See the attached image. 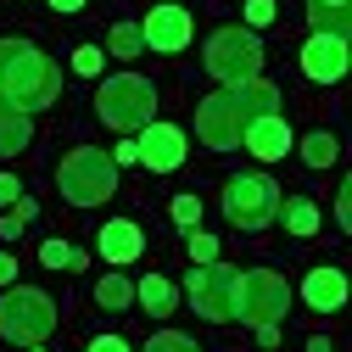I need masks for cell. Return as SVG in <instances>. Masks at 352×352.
<instances>
[{"instance_id":"21","label":"cell","mask_w":352,"mask_h":352,"mask_svg":"<svg viewBox=\"0 0 352 352\" xmlns=\"http://www.w3.org/2000/svg\"><path fill=\"white\" fill-rule=\"evenodd\" d=\"M96 302L118 314V307L135 302V280H123V274H101V280H96Z\"/></svg>"},{"instance_id":"20","label":"cell","mask_w":352,"mask_h":352,"mask_svg":"<svg viewBox=\"0 0 352 352\" xmlns=\"http://www.w3.org/2000/svg\"><path fill=\"white\" fill-rule=\"evenodd\" d=\"M307 23H314V34H346L352 28L346 0H307Z\"/></svg>"},{"instance_id":"27","label":"cell","mask_w":352,"mask_h":352,"mask_svg":"<svg viewBox=\"0 0 352 352\" xmlns=\"http://www.w3.org/2000/svg\"><path fill=\"white\" fill-rule=\"evenodd\" d=\"M246 23L252 28H269L274 23V0H246Z\"/></svg>"},{"instance_id":"25","label":"cell","mask_w":352,"mask_h":352,"mask_svg":"<svg viewBox=\"0 0 352 352\" xmlns=\"http://www.w3.org/2000/svg\"><path fill=\"white\" fill-rule=\"evenodd\" d=\"M168 212H173V224H179V230H196V224H201V201H196V196H173Z\"/></svg>"},{"instance_id":"2","label":"cell","mask_w":352,"mask_h":352,"mask_svg":"<svg viewBox=\"0 0 352 352\" xmlns=\"http://www.w3.org/2000/svg\"><path fill=\"white\" fill-rule=\"evenodd\" d=\"M56 96H62L56 62L28 39H0V101H12L23 112H45Z\"/></svg>"},{"instance_id":"15","label":"cell","mask_w":352,"mask_h":352,"mask_svg":"<svg viewBox=\"0 0 352 352\" xmlns=\"http://www.w3.org/2000/svg\"><path fill=\"white\" fill-rule=\"evenodd\" d=\"M302 302L314 307V314H336V307H346V274L341 269H314L302 280Z\"/></svg>"},{"instance_id":"24","label":"cell","mask_w":352,"mask_h":352,"mask_svg":"<svg viewBox=\"0 0 352 352\" xmlns=\"http://www.w3.org/2000/svg\"><path fill=\"white\" fill-rule=\"evenodd\" d=\"M140 352H201V346H196L190 336H179V330H157V336H151Z\"/></svg>"},{"instance_id":"30","label":"cell","mask_w":352,"mask_h":352,"mask_svg":"<svg viewBox=\"0 0 352 352\" xmlns=\"http://www.w3.org/2000/svg\"><path fill=\"white\" fill-rule=\"evenodd\" d=\"M23 196V185H17V173H0V207H12Z\"/></svg>"},{"instance_id":"33","label":"cell","mask_w":352,"mask_h":352,"mask_svg":"<svg viewBox=\"0 0 352 352\" xmlns=\"http://www.w3.org/2000/svg\"><path fill=\"white\" fill-rule=\"evenodd\" d=\"M112 162H118V168H123V162H140V151H135V140H123V146L112 151Z\"/></svg>"},{"instance_id":"14","label":"cell","mask_w":352,"mask_h":352,"mask_svg":"<svg viewBox=\"0 0 352 352\" xmlns=\"http://www.w3.org/2000/svg\"><path fill=\"white\" fill-rule=\"evenodd\" d=\"M96 246H101V257H107V263H135V257L146 252V230L135 224V218H112V224L101 230V241H96Z\"/></svg>"},{"instance_id":"13","label":"cell","mask_w":352,"mask_h":352,"mask_svg":"<svg viewBox=\"0 0 352 352\" xmlns=\"http://www.w3.org/2000/svg\"><path fill=\"white\" fill-rule=\"evenodd\" d=\"M257 162H280L291 146H296V135H291V123L280 118V112H269V118H257L252 129H246V140H241Z\"/></svg>"},{"instance_id":"26","label":"cell","mask_w":352,"mask_h":352,"mask_svg":"<svg viewBox=\"0 0 352 352\" xmlns=\"http://www.w3.org/2000/svg\"><path fill=\"white\" fill-rule=\"evenodd\" d=\"M101 62H107V51H101V45H78V51H73V73H84V78H96V73H101Z\"/></svg>"},{"instance_id":"1","label":"cell","mask_w":352,"mask_h":352,"mask_svg":"<svg viewBox=\"0 0 352 352\" xmlns=\"http://www.w3.org/2000/svg\"><path fill=\"white\" fill-rule=\"evenodd\" d=\"M280 112V90L269 78H241V84H224V90H212L201 107H196V135L201 146L212 151H235L246 140V129L257 118Z\"/></svg>"},{"instance_id":"10","label":"cell","mask_w":352,"mask_h":352,"mask_svg":"<svg viewBox=\"0 0 352 352\" xmlns=\"http://www.w3.org/2000/svg\"><path fill=\"white\" fill-rule=\"evenodd\" d=\"M135 151H140V162L151 168V173H173L185 162V129H173V123H146L140 135H135Z\"/></svg>"},{"instance_id":"29","label":"cell","mask_w":352,"mask_h":352,"mask_svg":"<svg viewBox=\"0 0 352 352\" xmlns=\"http://www.w3.org/2000/svg\"><path fill=\"white\" fill-rule=\"evenodd\" d=\"M336 224L352 230V190H346V185H341V196H336Z\"/></svg>"},{"instance_id":"18","label":"cell","mask_w":352,"mask_h":352,"mask_svg":"<svg viewBox=\"0 0 352 352\" xmlns=\"http://www.w3.org/2000/svg\"><path fill=\"white\" fill-rule=\"evenodd\" d=\"M296 151H302V162H307V168L319 173V168H336L341 140H336V135H324V129H314V135H302V140H296Z\"/></svg>"},{"instance_id":"3","label":"cell","mask_w":352,"mask_h":352,"mask_svg":"<svg viewBox=\"0 0 352 352\" xmlns=\"http://www.w3.org/2000/svg\"><path fill=\"white\" fill-rule=\"evenodd\" d=\"M96 112H101L107 129H118V135H140L157 118V84L140 78V73H118V78H107L96 90Z\"/></svg>"},{"instance_id":"5","label":"cell","mask_w":352,"mask_h":352,"mask_svg":"<svg viewBox=\"0 0 352 352\" xmlns=\"http://www.w3.org/2000/svg\"><path fill=\"white\" fill-rule=\"evenodd\" d=\"M51 330H56V302L34 285H6V296H0V336L17 346H39V341H51Z\"/></svg>"},{"instance_id":"36","label":"cell","mask_w":352,"mask_h":352,"mask_svg":"<svg viewBox=\"0 0 352 352\" xmlns=\"http://www.w3.org/2000/svg\"><path fill=\"white\" fill-rule=\"evenodd\" d=\"M90 0H51V12H84Z\"/></svg>"},{"instance_id":"7","label":"cell","mask_w":352,"mask_h":352,"mask_svg":"<svg viewBox=\"0 0 352 352\" xmlns=\"http://www.w3.org/2000/svg\"><path fill=\"white\" fill-rule=\"evenodd\" d=\"M185 291H190V307L201 319L212 324H230L235 319V302H241V274L230 269V263H196V269L185 274Z\"/></svg>"},{"instance_id":"34","label":"cell","mask_w":352,"mask_h":352,"mask_svg":"<svg viewBox=\"0 0 352 352\" xmlns=\"http://www.w3.org/2000/svg\"><path fill=\"white\" fill-rule=\"evenodd\" d=\"M257 346H280V324H257Z\"/></svg>"},{"instance_id":"9","label":"cell","mask_w":352,"mask_h":352,"mask_svg":"<svg viewBox=\"0 0 352 352\" xmlns=\"http://www.w3.org/2000/svg\"><path fill=\"white\" fill-rule=\"evenodd\" d=\"M291 307V285L280 269H246L241 274V302H235V319L246 324H280Z\"/></svg>"},{"instance_id":"31","label":"cell","mask_w":352,"mask_h":352,"mask_svg":"<svg viewBox=\"0 0 352 352\" xmlns=\"http://www.w3.org/2000/svg\"><path fill=\"white\" fill-rule=\"evenodd\" d=\"M84 352H129V341H123V336H96Z\"/></svg>"},{"instance_id":"12","label":"cell","mask_w":352,"mask_h":352,"mask_svg":"<svg viewBox=\"0 0 352 352\" xmlns=\"http://www.w3.org/2000/svg\"><path fill=\"white\" fill-rule=\"evenodd\" d=\"M302 73L314 84H341L346 78V34H314L302 45Z\"/></svg>"},{"instance_id":"6","label":"cell","mask_w":352,"mask_h":352,"mask_svg":"<svg viewBox=\"0 0 352 352\" xmlns=\"http://www.w3.org/2000/svg\"><path fill=\"white\" fill-rule=\"evenodd\" d=\"M274 212H280V185L269 179V173H235V179L224 185V218L241 235L269 230Z\"/></svg>"},{"instance_id":"23","label":"cell","mask_w":352,"mask_h":352,"mask_svg":"<svg viewBox=\"0 0 352 352\" xmlns=\"http://www.w3.org/2000/svg\"><path fill=\"white\" fill-rule=\"evenodd\" d=\"M140 45H146V39H140V28H135V23H118V28H112V39H107V51H112V56H140Z\"/></svg>"},{"instance_id":"37","label":"cell","mask_w":352,"mask_h":352,"mask_svg":"<svg viewBox=\"0 0 352 352\" xmlns=\"http://www.w3.org/2000/svg\"><path fill=\"white\" fill-rule=\"evenodd\" d=\"M307 352H330V341H324V336H314V341H307Z\"/></svg>"},{"instance_id":"11","label":"cell","mask_w":352,"mask_h":352,"mask_svg":"<svg viewBox=\"0 0 352 352\" xmlns=\"http://www.w3.org/2000/svg\"><path fill=\"white\" fill-rule=\"evenodd\" d=\"M140 39H146L151 51H162V56L185 51L190 45V12L185 6H151L146 23H140Z\"/></svg>"},{"instance_id":"8","label":"cell","mask_w":352,"mask_h":352,"mask_svg":"<svg viewBox=\"0 0 352 352\" xmlns=\"http://www.w3.org/2000/svg\"><path fill=\"white\" fill-rule=\"evenodd\" d=\"M207 73L218 78V84H241V78H257V67H263V45H257V34L252 28H218L212 39H207Z\"/></svg>"},{"instance_id":"22","label":"cell","mask_w":352,"mask_h":352,"mask_svg":"<svg viewBox=\"0 0 352 352\" xmlns=\"http://www.w3.org/2000/svg\"><path fill=\"white\" fill-rule=\"evenodd\" d=\"M39 263L45 269H84V252H73L67 241H45L39 246Z\"/></svg>"},{"instance_id":"16","label":"cell","mask_w":352,"mask_h":352,"mask_svg":"<svg viewBox=\"0 0 352 352\" xmlns=\"http://www.w3.org/2000/svg\"><path fill=\"white\" fill-rule=\"evenodd\" d=\"M28 140H34V123H28V112H23V107H12V101H0V157H17V151H28Z\"/></svg>"},{"instance_id":"4","label":"cell","mask_w":352,"mask_h":352,"mask_svg":"<svg viewBox=\"0 0 352 352\" xmlns=\"http://www.w3.org/2000/svg\"><path fill=\"white\" fill-rule=\"evenodd\" d=\"M56 185H62V196H67L73 207H101V201H112V190H118V162H112L107 151H96V146H78V151L62 157Z\"/></svg>"},{"instance_id":"17","label":"cell","mask_w":352,"mask_h":352,"mask_svg":"<svg viewBox=\"0 0 352 352\" xmlns=\"http://www.w3.org/2000/svg\"><path fill=\"white\" fill-rule=\"evenodd\" d=\"M135 302L146 307L151 319H168V314H173V302H179V291H173L168 274H146V280L135 285Z\"/></svg>"},{"instance_id":"19","label":"cell","mask_w":352,"mask_h":352,"mask_svg":"<svg viewBox=\"0 0 352 352\" xmlns=\"http://www.w3.org/2000/svg\"><path fill=\"white\" fill-rule=\"evenodd\" d=\"M280 224L291 230V235H319V207L307 201V196H291V201H280Z\"/></svg>"},{"instance_id":"38","label":"cell","mask_w":352,"mask_h":352,"mask_svg":"<svg viewBox=\"0 0 352 352\" xmlns=\"http://www.w3.org/2000/svg\"><path fill=\"white\" fill-rule=\"evenodd\" d=\"M28 352H45V346H28Z\"/></svg>"},{"instance_id":"35","label":"cell","mask_w":352,"mask_h":352,"mask_svg":"<svg viewBox=\"0 0 352 352\" xmlns=\"http://www.w3.org/2000/svg\"><path fill=\"white\" fill-rule=\"evenodd\" d=\"M12 280H17V263H12L6 252H0V285H12Z\"/></svg>"},{"instance_id":"32","label":"cell","mask_w":352,"mask_h":352,"mask_svg":"<svg viewBox=\"0 0 352 352\" xmlns=\"http://www.w3.org/2000/svg\"><path fill=\"white\" fill-rule=\"evenodd\" d=\"M0 235L17 241V235H23V218H17V212H6V218H0Z\"/></svg>"},{"instance_id":"28","label":"cell","mask_w":352,"mask_h":352,"mask_svg":"<svg viewBox=\"0 0 352 352\" xmlns=\"http://www.w3.org/2000/svg\"><path fill=\"white\" fill-rule=\"evenodd\" d=\"M190 257H196V263H212V257H218V241L196 230V235H190Z\"/></svg>"}]
</instances>
